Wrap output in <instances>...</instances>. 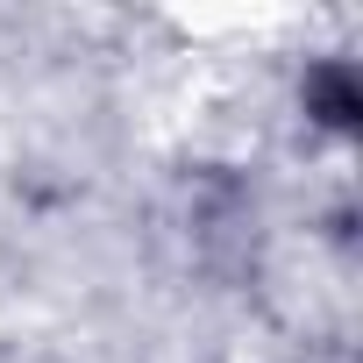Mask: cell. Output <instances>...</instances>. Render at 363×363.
Wrapping results in <instances>:
<instances>
[{"instance_id":"cell-1","label":"cell","mask_w":363,"mask_h":363,"mask_svg":"<svg viewBox=\"0 0 363 363\" xmlns=\"http://www.w3.org/2000/svg\"><path fill=\"white\" fill-rule=\"evenodd\" d=\"M299 114L328 135H356L363 128V79L349 57H313L299 72Z\"/></svg>"}]
</instances>
